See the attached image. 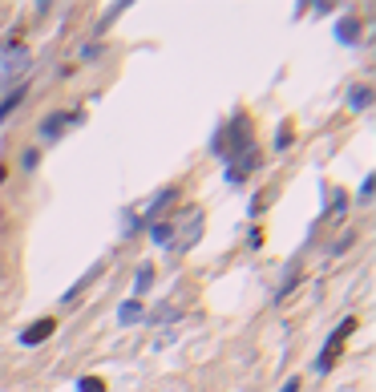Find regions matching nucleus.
Returning <instances> with one entry per match:
<instances>
[{"label": "nucleus", "mask_w": 376, "mask_h": 392, "mask_svg": "<svg viewBox=\"0 0 376 392\" xmlns=\"http://www.w3.org/2000/svg\"><path fill=\"white\" fill-rule=\"evenodd\" d=\"M85 122V114L82 110H69V114H49L45 122H41V138L45 142H57V138H65L73 126H82Z\"/></svg>", "instance_id": "obj_3"}, {"label": "nucleus", "mask_w": 376, "mask_h": 392, "mask_svg": "<svg viewBox=\"0 0 376 392\" xmlns=\"http://www.w3.org/2000/svg\"><path fill=\"white\" fill-rule=\"evenodd\" d=\"M336 41H344V45H356V41H360V17H352V13H348V17L336 20Z\"/></svg>", "instance_id": "obj_9"}, {"label": "nucleus", "mask_w": 376, "mask_h": 392, "mask_svg": "<svg viewBox=\"0 0 376 392\" xmlns=\"http://www.w3.org/2000/svg\"><path fill=\"white\" fill-rule=\"evenodd\" d=\"M292 146V126H283V130L275 133V150H287Z\"/></svg>", "instance_id": "obj_22"}, {"label": "nucleus", "mask_w": 376, "mask_h": 392, "mask_svg": "<svg viewBox=\"0 0 376 392\" xmlns=\"http://www.w3.org/2000/svg\"><path fill=\"white\" fill-rule=\"evenodd\" d=\"M352 327H356V320H344V324H336L332 332H328L324 348H320V356H316V372H320V376H324V372H332V364H336V356H340L344 340L352 336Z\"/></svg>", "instance_id": "obj_2"}, {"label": "nucleus", "mask_w": 376, "mask_h": 392, "mask_svg": "<svg viewBox=\"0 0 376 392\" xmlns=\"http://www.w3.org/2000/svg\"><path fill=\"white\" fill-rule=\"evenodd\" d=\"M251 170H255V154L247 150V154H239V158H231V162H227V182H231V186H243Z\"/></svg>", "instance_id": "obj_6"}, {"label": "nucleus", "mask_w": 376, "mask_h": 392, "mask_svg": "<svg viewBox=\"0 0 376 392\" xmlns=\"http://www.w3.org/2000/svg\"><path fill=\"white\" fill-rule=\"evenodd\" d=\"M53 332H57V320H53V315H45V320H37V324L25 327L17 340L25 344V348H37V344H45V340H49Z\"/></svg>", "instance_id": "obj_5"}, {"label": "nucleus", "mask_w": 376, "mask_h": 392, "mask_svg": "<svg viewBox=\"0 0 376 392\" xmlns=\"http://www.w3.org/2000/svg\"><path fill=\"white\" fill-rule=\"evenodd\" d=\"M182 311H179V303H158L154 311H146V320L142 324H150V327H158V324H174Z\"/></svg>", "instance_id": "obj_10"}, {"label": "nucleus", "mask_w": 376, "mask_h": 392, "mask_svg": "<svg viewBox=\"0 0 376 392\" xmlns=\"http://www.w3.org/2000/svg\"><path fill=\"white\" fill-rule=\"evenodd\" d=\"M150 287H154V267H150V263H142V267L134 271V299H142Z\"/></svg>", "instance_id": "obj_13"}, {"label": "nucleus", "mask_w": 376, "mask_h": 392, "mask_svg": "<svg viewBox=\"0 0 376 392\" xmlns=\"http://www.w3.org/2000/svg\"><path fill=\"white\" fill-rule=\"evenodd\" d=\"M179 195H182V186H166V190H158L154 198H146V202H142V214H138V218L150 227V218H158V211H166V207H170Z\"/></svg>", "instance_id": "obj_4"}, {"label": "nucleus", "mask_w": 376, "mask_h": 392, "mask_svg": "<svg viewBox=\"0 0 376 392\" xmlns=\"http://www.w3.org/2000/svg\"><path fill=\"white\" fill-rule=\"evenodd\" d=\"M170 223H174V235H170L166 251H190V247H198V239H202V211L198 207H190L186 214H174Z\"/></svg>", "instance_id": "obj_1"}, {"label": "nucleus", "mask_w": 376, "mask_h": 392, "mask_svg": "<svg viewBox=\"0 0 376 392\" xmlns=\"http://www.w3.org/2000/svg\"><path fill=\"white\" fill-rule=\"evenodd\" d=\"M101 271H105V263H93V267H89V271H85V275H82V279H77V283H73V287L65 292V303H73V299H77V295H82L85 287H89V283H93V279L101 275Z\"/></svg>", "instance_id": "obj_12"}, {"label": "nucleus", "mask_w": 376, "mask_h": 392, "mask_svg": "<svg viewBox=\"0 0 376 392\" xmlns=\"http://www.w3.org/2000/svg\"><path fill=\"white\" fill-rule=\"evenodd\" d=\"M25 69H29V53L17 49V45H8V49H4V61H0V77H17Z\"/></svg>", "instance_id": "obj_7"}, {"label": "nucleus", "mask_w": 376, "mask_h": 392, "mask_svg": "<svg viewBox=\"0 0 376 392\" xmlns=\"http://www.w3.org/2000/svg\"><path fill=\"white\" fill-rule=\"evenodd\" d=\"M77 392H105V384H101L98 376H82V380H77Z\"/></svg>", "instance_id": "obj_19"}, {"label": "nucleus", "mask_w": 376, "mask_h": 392, "mask_svg": "<svg viewBox=\"0 0 376 392\" xmlns=\"http://www.w3.org/2000/svg\"><path fill=\"white\" fill-rule=\"evenodd\" d=\"M372 101H376L372 85H352V89H348V110H356V114H364Z\"/></svg>", "instance_id": "obj_8"}, {"label": "nucleus", "mask_w": 376, "mask_h": 392, "mask_svg": "<svg viewBox=\"0 0 376 392\" xmlns=\"http://www.w3.org/2000/svg\"><path fill=\"white\" fill-rule=\"evenodd\" d=\"M372 190H376V178L368 174V178L360 182V202H372Z\"/></svg>", "instance_id": "obj_20"}, {"label": "nucleus", "mask_w": 376, "mask_h": 392, "mask_svg": "<svg viewBox=\"0 0 376 392\" xmlns=\"http://www.w3.org/2000/svg\"><path fill=\"white\" fill-rule=\"evenodd\" d=\"M295 283H299V263H292V267H287V279L279 283V292H275V303H279V299H287V295H292V287H295Z\"/></svg>", "instance_id": "obj_17"}, {"label": "nucleus", "mask_w": 376, "mask_h": 392, "mask_svg": "<svg viewBox=\"0 0 376 392\" xmlns=\"http://www.w3.org/2000/svg\"><path fill=\"white\" fill-rule=\"evenodd\" d=\"M122 13H126V4H110V8H105V17L98 20V33H105V29H110L117 17H122Z\"/></svg>", "instance_id": "obj_18"}, {"label": "nucleus", "mask_w": 376, "mask_h": 392, "mask_svg": "<svg viewBox=\"0 0 376 392\" xmlns=\"http://www.w3.org/2000/svg\"><path fill=\"white\" fill-rule=\"evenodd\" d=\"M352 243H356V235H344V239H336V243L328 247V251H332V255H344V251H348Z\"/></svg>", "instance_id": "obj_21"}, {"label": "nucleus", "mask_w": 376, "mask_h": 392, "mask_svg": "<svg viewBox=\"0 0 376 392\" xmlns=\"http://www.w3.org/2000/svg\"><path fill=\"white\" fill-rule=\"evenodd\" d=\"M279 392H299V376H292V380H287V384H283Z\"/></svg>", "instance_id": "obj_23"}, {"label": "nucleus", "mask_w": 376, "mask_h": 392, "mask_svg": "<svg viewBox=\"0 0 376 392\" xmlns=\"http://www.w3.org/2000/svg\"><path fill=\"white\" fill-rule=\"evenodd\" d=\"M142 320H146V308H142L138 299H126V303L117 308V324H122V327H130V324H142Z\"/></svg>", "instance_id": "obj_11"}, {"label": "nucleus", "mask_w": 376, "mask_h": 392, "mask_svg": "<svg viewBox=\"0 0 376 392\" xmlns=\"http://www.w3.org/2000/svg\"><path fill=\"white\" fill-rule=\"evenodd\" d=\"M25 93H29V89H25V85H17V89H13L8 98L0 101V122H8V117H13V110H17L20 101H25Z\"/></svg>", "instance_id": "obj_16"}, {"label": "nucleus", "mask_w": 376, "mask_h": 392, "mask_svg": "<svg viewBox=\"0 0 376 392\" xmlns=\"http://www.w3.org/2000/svg\"><path fill=\"white\" fill-rule=\"evenodd\" d=\"M170 235H174V223H170V218L150 223V243H154V247H170Z\"/></svg>", "instance_id": "obj_15"}, {"label": "nucleus", "mask_w": 376, "mask_h": 392, "mask_svg": "<svg viewBox=\"0 0 376 392\" xmlns=\"http://www.w3.org/2000/svg\"><path fill=\"white\" fill-rule=\"evenodd\" d=\"M344 214H348V195H344V190H328L324 218H344Z\"/></svg>", "instance_id": "obj_14"}]
</instances>
